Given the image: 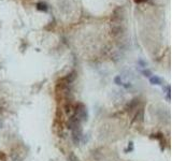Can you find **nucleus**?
<instances>
[{
  "label": "nucleus",
  "instance_id": "obj_9",
  "mask_svg": "<svg viewBox=\"0 0 172 161\" xmlns=\"http://www.w3.org/2000/svg\"><path fill=\"white\" fill-rule=\"evenodd\" d=\"M136 118H137L138 120L142 121V120H143V118H144V111H143L142 109L140 110V111L137 113V115H136Z\"/></svg>",
  "mask_w": 172,
  "mask_h": 161
},
{
  "label": "nucleus",
  "instance_id": "obj_10",
  "mask_svg": "<svg viewBox=\"0 0 172 161\" xmlns=\"http://www.w3.org/2000/svg\"><path fill=\"white\" fill-rule=\"evenodd\" d=\"M68 159H69V161H80V160H79V158H77V156H75V154H74L73 151H71V153H69Z\"/></svg>",
  "mask_w": 172,
  "mask_h": 161
},
{
  "label": "nucleus",
  "instance_id": "obj_12",
  "mask_svg": "<svg viewBox=\"0 0 172 161\" xmlns=\"http://www.w3.org/2000/svg\"><path fill=\"white\" fill-rule=\"evenodd\" d=\"M87 135V134H86ZM88 140H89V136H85V134H82V138H81V142L83 143V144H86L88 142Z\"/></svg>",
  "mask_w": 172,
  "mask_h": 161
},
{
  "label": "nucleus",
  "instance_id": "obj_16",
  "mask_svg": "<svg viewBox=\"0 0 172 161\" xmlns=\"http://www.w3.org/2000/svg\"><path fill=\"white\" fill-rule=\"evenodd\" d=\"M146 0H134V2H137V3H141V2H144Z\"/></svg>",
  "mask_w": 172,
  "mask_h": 161
},
{
  "label": "nucleus",
  "instance_id": "obj_13",
  "mask_svg": "<svg viewBox=\"0 0 172 161\" xmlns=\"http://www.w3.org/2000/svg\"><path fill=\"white\" fill-rule=\"evenodd\" d=\"M128 150H134V143L132 142H129V144H128Z\"/></svg>",
  "mask_w": 172,
  "mask_h": 161
},
{
  "label": "nucleus",
  "instance_id": "obj_15",
  "mask_svg": "<svg viewBox=\"0 0 172 161\" xmlns=\"http://www.w3.org/2000/svg\"><path fill=\"white\" fill-rule=\"evenodd\" d=\"M0 157H1L4 161H5V155H4L3 153H0Z\"/></svg>",
  "mask_w": 172,
  "mask_h": 161
},
{
  "label": "nucleus",
  "instance_id": "obj_11",
  "mask_svg": "<svg viewBox=\"0 0 172 161\" xmlns=\"http://www.w3.org/2000/svg\"><path fill=\"white\" fill-rule=\"evenodd\" d=\"M138 64H139L140 67L144 68V69L147 67V62H146V61H144L143 59H139V60H138Z\"/></svg>",
  "mask_w": 172,
  "mask_h": 161
},
{
  "label": "nucleus",
  "instance_id": "obj_1",
  "mask_svg": "<svg viewBox=\"0 0 172 161\" xmlns=\"http://www.w3.org/2000/svg\"><path fill=\"white\" fill-rule=\"evenodd\" d=\"M74 115L79 118L81 123H84V121H87L88 119V112L87 109L83 103H77V108H75V113Z\"/></svg>",
  "mask_w": 172,
  "mask_h": 161
},
{
  "label": "nucleus",
  "instance_id": "obj_4",
  "mask_svg": "<svg viewBox=\"0 0 172 161\" xmlns=\"http://www.w3.org/2000/svg\"><path fill=\"white\" fill-rule=\"evenodd\" d=\"M75 77H77V73L73 71V72H71L70 74L67 75V76H66L64 79L66 81V83H67V84H71V83H72L73 81L75 79Z\"/></svg>",
  "mask_w": 172,
  "mask_h": 161
},
{
  "label": "nucleus",
  "instance_id": "obj_5",
  "mask_svg": "<svg viewBox=\"0 0 172 161\" xmlns=\"http://www.w3.org/2000/svg\"><path fill=\"white\" fill-rule=\"evenodd\" d=\"M37 9H38L39 11H43V12H46L49 10V5L45 3V2H38L37 3Z\"/></svg>",
  "mask_w": 172,
  "mask_h": 161
},
{
  "label": "nucleus",
  "instance_id": "obj_3",
  "mask_svg": "<svg viewBox=\"0 0 172 161\" xmlns=\"http://www.w3.org/2000/svg\"><path fill=\"white\" fill-rule=\"evenodd\" d=\"M162 82H164L162 79L157 76V75H153V76L149 77V83L152 85H162Z\"/></svg>",
  "mask_w": 172,
  "mask_h": 161
},
{
  "label": "nucleus",
  "instance_id": "obj_14",
  "mask_svg": "<svg viewBox=\"0 0 172 161\" xmlns=\"http://www.w3.org/2000/svg\"><path fill=\"white\" fill-rule=\"evenodd\" d=\"M164 90H166L167 94H170V86L167 85V86H164Z\"/></svg>",
  "mask_w": 172,
  "mask_h": 161
},
{
  "label": "nucleus",
  "instance_id": "obj_2",
  "mask_svg": "<svg viewBox=\"0 0 172 161\" xmlns=\"http://www.w3.org/2000/svg\"><path fill=\"white\" fill-rule=\"evenodd\" d=\"M82 134H83V131H82L81 124L75 126V127L71 130V138H72V142L74 143V145H79L81 143Z\"/></svg>",
  "mask_w": 172,
  "mask_h": 161
},
{
  "label": "nucleus",
  "instance_id": "obj_8",
  "mask_svg": "<svg viewBox=\"0 0 172 161\" xmlns=\"http://www.w3.org/2000/svg\"><path fill=\"white\" fill-rule=\"evenodd\" d=\"M141 73H142V75H143V76H145V77H151V76L153 75L152 71H151L149 69H146V68L144 69V70H142Z\"/></svg>",
  "mask_w": 172,
  "mask_h": 161
},
{
  "label": "nucleus",
  "instance_id": "obj_6",
  "mask_svg": "<svg viewBox=\"0 0 172 161\" xmlns=\"http://www.w3.org/2000/svg\"><path fill=\"white\" fill-rule=\"evenodd\" d=\"M137 105H138V100L137 99H134V100L130 102V103H128V105H127V109H129L130 111H131V110L134 109ZM129 110H128V111H129Z\"/></svg>",
  "mask_w": 172,
  "mask_h": 161
},
{
  "label": "nucleus",
  "instance_id": "obj_7",
  "mask_svg": "<svg viewBox=\"0 0 172 161\" xmlns=\"http://www.w3.org/2000/svg\"><path fill=\"white\" fill-rule=\"evenodd\" d=\"M114 83L116 84V85H119V86H123L124 82H123L122 76H121V75H117V76H115V77H114Z\"/></svg>",
  "mask_w": 172,
  "mask_h": 161
}]
</instances>
